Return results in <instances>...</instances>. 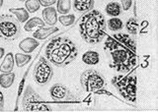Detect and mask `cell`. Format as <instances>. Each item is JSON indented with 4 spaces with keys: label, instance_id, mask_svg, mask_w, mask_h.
Listing matches in <instances>:
<instances>
[{
    "label": "cell",
    "instance_id": "19",
    "mask_svg": "<svg viewBox=\"0 0 158 112\" xmlns=\"http://www.w3.org/2000/svg\"><path fill=\"white\" fill-rule=\"evenodd\" d=\"M44 25H46V23H44L42 19H40L38 17H34L25 24L24 30L26 32H31L34 28H36V27L42 28V27H44Z\"/></svg>",
    "mask_w": 158,
    "mask_h": 112
},
{
    "label": "cell",
    "instance_id": "26",
    "mask_svg": "<svg viewBox=\"0 0 158 112\" xmlns=\"http://www.w3.org/2000/svg\"><path fill=\"white\" fill-rule=\"evenodd\" d=\"M122 2V9L125 11H127L128 9L131 8V3H132V0H121Z\"/></svg>",
    "mask_w": 158,
    "mask_h": 112
},
{
    "label": "cell",
    "instance_id": "23",
    "mask_svg": "<svg viewBox=\"0 0 158 112\" xmlns=\"http://www.w3.org/2000/svg\"><path fill=\"white\" fill-rule=\"evenodd\" d=\"M137 27H138V24L136 22V19L133 18V17L128 19L127 24H126L127 31L131 36H135L136 35V33H137Z\"/></svg>",
    "mask_w": 158,
    "mask_h": 112
},
{
    "label": "cell",
    "instance_id": "30",
    "mask_svg": "<svg viewBox=\"0 0 158 112\" xmlns=\"http://www.w3.org/2000/svg\"><path fill=\"white\" fill-rule=\"evenodd\" d=\"M2 5H3V0H0V8L2 7Z\"/></svg>",
    "mask_w": 158,
    "mask_h": 112
},
{
    "label": "cell",
    "instance_id": "24",
    "mask_svg": "<svg viewBox=\"0 0 158 112\" xmlns=\"http://www.w3.org/2000/svg\"><path fill=\"white\" fill-rule=\"evenodd\" d=\"M41 4H40L39 0H27L25 2V7H26V10L30 13H35L37 12Z\"/></svg>",
    "mask_w": 158,
    "mask_h": 112
},
{
    "label": "cell",
    "instance_id": "1",
    "mask_svg": "<svg viewBox=\"0 0 158 112\" xmlns=\"http://www.w3.org/2000/svg\"><path fill=\"white\" fill-rule=\"evenodd\" d=\"M104 49L112 56L109 67L118 72H130L137 64L136 44L135 38L127 33H120L113 37L108 36Z\"/></svg>",
    "mask_w": 158,
    "mask_h": 112
},
{
    "label": "cell",
    "instance_id": "31",
    "mask_svg": "<svg viewBox=\"0 0 158 112\" xmlns=\"http://www.w3.org/2000/svg\"><path fill=\"white\" fill-rule=\"evenodd\" d=\"M20 1H27V0H20Z\"/></svg>",
    "mask_w": 158,
    "mask_h": 112
},
{
    "label": "cell",
    "instance_id": "16",
    "mask_svg": "<svg viewBox=\"0 0 158 112\" xmlns=\"http://www.w3.org/2000/svg\"><path fill=\"white\" fill-rule=\"evenodd\" d=\"M15 81V74L12 72L10 73H1L0 74V87L3 89H9L13 85Z\"/></svg>",
    "mask_w": 158,
    "mask_h": 112
},
{
    "label": "cell",
    "instance_id": "12",
    "mask_svg": "<svg viewBox=\"0 0 158 112\" xmlns=\"http://www.w3.org/2000/svg\"><path fill=\"white\" fill-rule=\"evenodd\" d=\"M44 22L49 26H54L57 22V11L53 7H47L43 10Z\"/></svg>",
    "mask_w": 158,
    "mask_h": 112
},
{
    "label": "cell",
    "instance_id": "11",
    "mask_svg": "<svg viewBox=\"0 0 158 112\" xmlns=\"http://www.w3.org/2000/svg\"><path fill=\"white\" fill-rule=\"evenodd\" d=\"M39 46V41L35 37H26L19 42V48L25 53H31Z\"/></svg>",
    "mask_w": 158,
    "mask_h": 112
},
{
    "label": "cell",
    "instance_id": "7",
    "mask_svg": "<svg viewBox=\"0 0 158 112\" xmlns=\"http://www.w3.org/2000/svg\"><path fill=\"white\" fill-rule=\"evenodd\" d=\"M80 84L87 92H93L105 87L106 81L100 72L94 69L85 70L80 77Z\"/></svg>",
    "mask_w": 158,
    "mask_h": 112
},
{
    "label": "cell",
    "instance_id": "28",
    "mask_svg": "<svg viewBox=\"0 0 158 112\" xmlns=\"http://www.w3.org/2000/svg\"><path fill=\"white\" fill-rule=\"evenodd\" d=\"M4 107V96L3 94L0 91V109H3Z\"/></svg>",
    "mask_w": 158,
    "mask_h": 112
},
{
    "label": "cell",
    "instance_id": "13",
    "mask_svg": "<svg viewBox=\"0 0 158 112\" xmlns=\"http://www.w3.org/2000/svg\"><path fill=\"white\" fill-rule=\"evenodd\" d=\"M15 64V58L12 52H9L7 55H5V58L0 65V72L1 73H10L13 71Z\"/></svg>",
    "mask_w": 158,
    "mask_h": 112
},
{
    "label": "cell",
    "instance_id": "2",
    "mask_svg": "<svg viewBox=\"0 0 158 112\" xmlns=\"http://www.w3.org/2000/svg\"><path fill=\"white\" fill-rule=\"evenodd\" d=\"M44 55L49 63L63 68L72 63L78 55V49L70 38L56 37L48 41L44 49Z\"/></svg>",
    "mask_w": 158,
    "mask_h": 112
},
{
    "label": "cell",
    "instance_id": "6",
    "mask_svg": "<svg viewBox=\"0 0 158 112\" xmlns=\"http://www.w3.org/2000/svg\"><path fill=\"white\" fill-rule=\"evenodd\" d=\"M21 35V26L16 18L9 15L0 16V37L4 41H13Z\"/></svg>",
    "mask_w": 158,
    "mask_h": 112
},
{
    "label": "cell",
    "instance_id": "22",
    "mask_svg": "<svg viewBox=\"0 0 158 112\" xmlns=\"http://www.w3.org/2000/svg\"><path fill=\"white\" fill-rule=\"evenodd\" d=\"M14 58H15V62H16V65L18 67H23L31 61L32 56L28 54H24V53H16V55H14Z\"/></svg>",
    "mask_w": 158,
    "mask_h": 112
},
{
    "label": "cell",
    "instance_id": "20",
    "mask_svg": "<svg viewBox=\"0 0 158 112\" xmlns=\"http://www.w3.org/2000/svg\"><path fill=\"white\" fill-rule=\"evenodd\" d=\"M71 9V0H57L56 2V11L62 15L66 14Z\"/></svg>",
    "mask_w": 158,
    "mask_h": 112
},
{
    "label": "cell",
    "instance_id": "21",
    "mask_svg": "<svg viewBox=\"0 0 158 112\" xmlns=\"http://www.w3.org/2000/svg\"><path fill=\"white\" fill-rule=\"evenodd\" d=\"M107 25H108L109 30H110L111 32H118L123 28V21L117 17L111 18L110 20L107 22Z\"/></svg>",
    "mask_w": 158,
    "mask_h": 112
},
{
    "label": "cell",
    "instance_id": "5",
    "mask_svg": "<svg viewBox=\"0 0 158 112\" xmlns=\"http://www.w3.org/2000/svg\"><path fill=\"white\" fill-rule=\"evenodd\" d=\"M24 111H52V107L37 94L31 86H27L22 98Z\"/></svg>",
    "mask_w": 158,
    "mask_h": 112
},
{
    "label": "cell",
    "instance_id": "8",
    "mask_svg": "<svg viewBox=\"0 0 158 112\" xmlns=\"http://www.w3.org/2000/svg\"><path fill=\"white\" fill-rule=\"evenodd\" d=\"M52 76L53 70L52 65L49 64L46 57L41 56L34 68L33 77L35 82L40 86H44L52 80Z\"/></svg>",
    "mask_w": 158,
    "mask_h": 112
},
{
    "label": "cell",
    "instance_id": "3",
    "mask_svg": "<svg viewBox=\"0 0 158 112\" xmlns=\"http://www.w3.org/2000/svg\"><path fill=\"white\" fill-rule=\"evenodd\" d=\"M79 31L84 41L97 44L106 36L107 22L103 14L98 10L85 13L78 21Z\"/></svg>",
    "mask_w": 158,
    "mask_h": 112
},
{
    "label": "cell",
    "instance_id": "9",
    "mask_svg": "<svg viewBox=\"0 0 158 112\" xmlns=\"http://www.w3.org/2000/svg\"><path fill=\"white\" fill-rule=\"evenodd\" d=\"M49 95L56 101H70L74 100V96L65 86L62 84H54L49 89Z\"/></svg>",
    "mask_w": 158,
    "mask_h": 112
},
{
    "label": "cell",
    "instance_id": "25",
    "mask_svg": "<svg viewBox=\"0 0 158 112\" xmlns=\"http://www.w3.org/2000/svg\"><path fill=\"white\" fill-rule=\"evenodd\" d=\"M58 21L60 22L63 26H70L74 23L75 21V16L74 15H62V16H59L58 18Z\"/></svg>",
    "mask_w": 158,
    "mask_h": 112
},
{
    "label": "cell",
    "instance_id": "15",
    "mask_svg": "<svg viewBox=\"0 0 158 112\" xmlns=\"http://www.w3.org/2000/svg\"><path fill=\"white\" fill-rule=\"evenodd\" d=\"M99 60H100V56L96 51L89 50L82 55V61L87 65H97Z\"/></svg>",
    "mask_w": 158,
    "mask_h": 112
},
{
    "label": "cell",
    "instance_id": "18",
    "mask_svg": "<svg viewBox=\"0 0 158 112\" xmlns=\"http://www.w3.org/2000/svg\"><path fill=\"white\" fill-rule=\"evenodd\" d=\"M9 11L16 16L19 23H25L29 19V12L25 8H10Z\"/></svg>",
    "mask_w": 158,
    "mask_h": 112
},
{
    "label": "cell",
    "instance_id": "10",
    "mask_svg": "<svg viewBox=\"0 0 158 112\" xmlns=\"http://www.w3.org/2000/svg\"><path fill=\"white\" fill-rule=\"evenodd\" d=\"M95 2L94 0H73V9L78 13L85 14L93 10Z\"/></svg>",
    "mask_w": 158,
    "mask_h": 112
},
{
    "label": "cell",
    "instance_id": "27",
    "mask_svg": "<svg viewBox=\"0 0 158 112\" xmlns=\"http://www.w3.org/2000/svg\"><path fill=\"white\" fill-rule=\"evenodd\" d=\"M56 0H39V2L40 4H41L42 6L44 7H49V6H52V4L56 3Z\"/></svg>",
    "mask_w": 158,
    "mask_h": 112
},
{
    "label": "cell",
    "instance_id": "4",
    "mask_svg": "<svg viewBox=\"0 0 158 112\" xmlns=\"http://www.w3.org/2000/svg\"><path fill=\"white\" fill-rule=\"evenodd\" d=\"M136 67L132 70V73L128 75L114 76L111 80L113 87L117 90L126 100L135 104L136 102Z\"/></svg>",
    "mask_w": 158,
    "mask_h": 112
},
{
    "label": "cell",
    "instance_id": "29",
    "mask_svg": "<svg viewBox=\"0 0 158 112\" xmlns=\"http://www.w3.org/2000/svg\"><path fill=\"white\" fill-rule=\"evenodd\" d=\"M4 53H5V50H4V48L2 47H0V59L4 56Z\"/></svg>",
    "mask_w": 158,
    "mask_h": 112
},
{
    "label": "cell",
    "instance_id": "17",
    "mask_svg": "<svg viewBox=\"0 0 158 112\" xmlns=\"http://www.w3.org/2000/svg\"><path fill=\"white\" fill-rule=\"evenodd\" d=\"M106 13L108 14L109 16H113V17H117L118 15H121L122 13V6L118 3L113 1L107 4V6L105 8Z\"/></svg>",
    "mask_w": 158,
    "mask_h": 112
},
{
    "label": "cell",
    "instance_id": "14",
    "mask_svg": "<svg viewBox=\"0 0 158 112\" xmlns=\"http://www.w3.org/2000/svg\"><path fill=\"white\" fill-rule=\"evenodd\" d=\"M57 31H58V28L56 27H51L48 29L42 27L38 29V30L33 33V37L35 38H37V40H44V38H47L48 36H51L52 33H56Z\"/></svg>",
    "mask_w": 158,
    "mask_h": 112
}]
</instances>
